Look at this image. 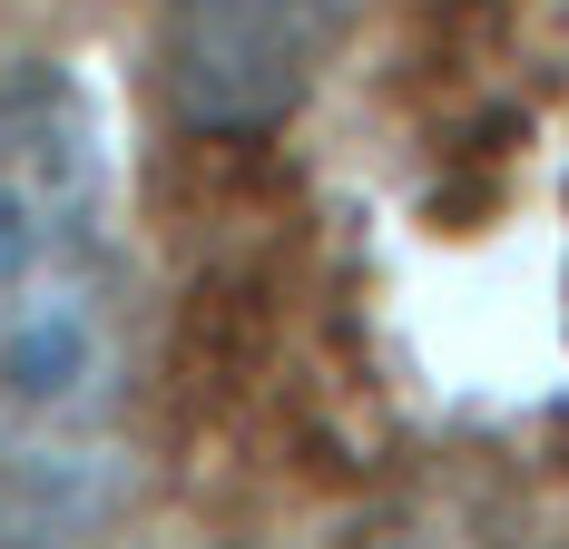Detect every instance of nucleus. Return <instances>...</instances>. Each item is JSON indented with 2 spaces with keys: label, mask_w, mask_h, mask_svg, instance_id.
Wrapping results in <instances>:
<instances>
[{
  "label": "nucleus",
  "mask_w": 569,
  "mask_h": 549,
  "mask_svg": "<svg viewBox=\"0 0 569 549\" xmlns=\"http://www.w3.org/2000/svg\"><path fill=\"white\" fill-rule=\"evenodd\" d=\"M353 0H158L168 109L197 138H266L315 99Z\"/></svg>",
  "instance_id": "nucleus-2"
},
{
  "label": "nucleus",
  "mask_w": 569,
  "mask_h": 549,
  "mask_svg": "<svg viewBox=\"0 0 569 549\" xmlns=\"http://www.w3.org/2000/svg\"><path fill=\"white\" fill-rule=\"evenodd\" d=\"M138 461V274L109 118L59 59L0 69V530L109 520Z\"/></svg>",
  "instance_id": "nucleus-1"
}]
</instances>
